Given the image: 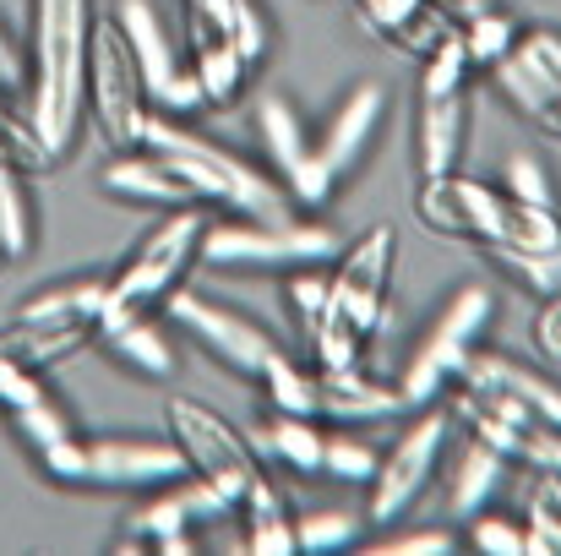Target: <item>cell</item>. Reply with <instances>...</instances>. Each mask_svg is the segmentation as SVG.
<instances>
[{
  "label": "cell",
  "instance_id": "cell-17",
  "mask_svg": "<svg viewBox=\"0 0 561 556\" xmlns=\"http://www.w3.org/2000/svg\"><path fill=\"white\" fill-rule=\"evenodd\" d=\"M381 121H387V88H381V82H360V88H350V93L339 99V110H333L328 126L317 132V159H322V170L339 185L366 164Z\"/></svg>",
  "mask_w": 561,
  "mask_h": 556
},
{
  "label": "cell",
  "instance_id": "cell-3",
  "mask_svg": "<svg viewBox=\"0 0 561 556\" xmlns=\"http://www.w3.org/2000/svg\"><path fill=\"white\" fill-rule=\"evenodd\" d=\"M148 148L164 154L181 181L196 191L202 207H218V213H234V218H289V196L273 175H262L256 164H245L234 148L191 132L181 115H159L148 121Z\"/></svg>",
  "mask_w": 561,
  "mask_h": 556
},
{
  "label": "cell",
  "instance_id": "cell-34",
  "mask_svg": "<svg viewBox=\"0 0 561 556\" xmlns=\"http://www.w3.org/2000/svg\"><path fill=\"white\" fill-rule=\"evenodd\" d=\"M360 541V519L344 513V508H311V513H295V546L306 556H333L350 552Z\"/></svg>",
  "mask_w": 561,
  "mask_h": 556
},
{
  "label": "cell",
  "instance_id": "cell-36",
  "mask_svg": "<svg viewBox=\"0 0 561 556\" xmlns=\"http://www.w3.org/2000/svg\"><path fill=\"white\" fill-rule=\"evenodd\" d=\"M5 420H11V431L22 436V447H27L33 458H44L49 447H60L66 436H77L71 415H66L55 398H44V404H27V409H16V415H5Z\"/></svg>",
  "mask_w": 561,
  "mask_h": 556
},
{
  "label": "cell",
  "instance_id": "cell-42",
  "mask_svg": "<svg viewBox=\"0 0 561 556\" xmlns=\"http://www.w3.org/2000/svg\"><path fill=\"white\" fill-rule=\"evenodd\" d=\"M229 27H234V44H240V55L251 60V66H262L267 55H273V16H267V5L262 0H234V16H229Z\"/></svg>",
  "mask_w": 561,
  "mask_h": 556
},
{
  "label": "cell",
  "instance_id": "cell-2",
  "mask_svg": "<svg viewBox=\"0 0 561 556\" xmlns=\"http://www.w3.org/2000/svg\"><path fill=\"white\" fill-rule=\"evenodd\" d=\"M392 262H398L392 224H371L366 235L344 240V251L328 262V306H322V322L311 333V355L322 371L366 361V344L387 317Z\"/></svg>",
  "mask_w": 561,
  "mask_h": 556
},
{
  "label": "cell",
  "instance_id": "cell-12",
  "mask_svg": "<svg viewBox=\"0 0 561 556\" xmlns=\"http://www.w3.org/2000/svg\"><path fill=\"white\" fill-rule=\"evenodd\" d=\"M256 137H262V154L273 164V181L284 185L289 202H300L306 213L328 207L339 181L322 170L317 159V132L306 126V115L295 110L289 93H262L256 99Z\"/></svg>",
  "mask_w": 561,
  "mask_h": 556
},
{
  "label": "cell",
  "instance_id": "cell-25",
  "mask_svg": "<svg viewBox=\"0 0 561 556\" xmlns=\"http://www.w3.org/2000/svg\"><path fill=\"white\" fill-rule=\"evenodd\" d=\"M507 469L513 464L496 447H485V442L469 436V447L453 458V475H447V513L453 519H474L480 508H491L496 491H502V480H507Z\"/></svg>",
  "mask_w": 561,
  "mask_h": 556
},
{
  "label": "cell",
  "instance_id": "cell-37",
  "mask_svg": "<svg viewBox=\"0 0 561 556\" xmlns=\"http://www.w3.org/2000/svg\"><path fill=\"white\" fill-rule=\"evenodd\" d=\"M284 300H289V322H295L300 344H311V333L322 322V306H328V268L284 273Z\"/></svg>",
  "mask_w": 561,
  "mask_h": 556
},
{
  "label": "cell",
  "instance_id": "cell-32",
  "mask_svg": "<svg viewBox=\"0 0 561 556\" xmlns=\"http://www.w3.org/2000/svg\"><path fill=\"white\" fill-rule=\"evenodd\" d=\"M322 436L328 431L306 415H273L262 431V447L295 475H322Z\"/></svg>",
  "mask_w": 561,
  "mask_h": 556
},
{
  "label": "cell",
  "instance_id": "cell-23",
  "mask_svg": "<svg viewBox=\"0 0 561 556\" xmlns=\"http://www.w3.org/2000/svg\"><path fill=\"white\" fill-rule=\"evenodd\" d=\"M104 311H110V279L99 273H77L16 300V322H55V328H99Z\"/></svg>",
  "mask_w": 561,
  "mask_h": 556
},
{
  "label": "cell",
  "instance_id": "cell-6",
  "mask_svg": "<svg viewBox=\"0 0 561 556\" xmlns=\"http://www.w3.org/2000/svg\"><path fill=\"white\" fill-rule=\"evenodd\" d=\"M469 55L458 44V27L436 38L431 55H420V99H414V164L420 181L453 175L469 137Z\"/></svg>",
  "mask_w": 561,
  "mask_h": 556
},
{
  "label": "cell",
  "instance_id": "cell-5",
  "mask_svg": "<svg viewBox=\"0 0 561 556\" xmlns=\"http://www.w3.org/2000/svg\"><path fill=\"white\" fill-rule=\"evenodd\" d=\"M491 317H496V295H491V284H480V279L458 284V290L436 306L431 328L420 333V344L409 350V361L398 371V393H403L409 409H425V404L447 398V387L458 382V371L469 366V355L480 350Z\"/></svg>",
  "mask_w": 561,
  "mask_h": 556
},
{
  "label": "cell",
  "instance_id": "cell-21",
  "mask_svg": "<svg viewBox=\"0 0 561 556\" xmlns=\"http://www.w3.org/2000/svg\"><path fill=\"white\" fill-rule=\"evenodd\" d=\"M317 376H322V420H333V425H376V420H392L409 409L398 382H381L366 366H317Z\"/></svg>",
  "mask_w": 561,
  "mask_h": 556
},
{
  "label": "cell",
  "instance_id": "cell-15",
  "mask_svg": "<svg viewBox=\"0 0 561 556\" xmlns=\"http://www.w3.org/2000/svg\"><path fill=\"white\" fill-rule=\"evenodd\" d=\"M186 475V458L175 442L159 436H88L82 442V486L93 491H142L170 486Z\"/></svg>",
  "mask_w": 561,
  "mask_h": 556
},
{
  "label": "cell",
  "instance_id": "cell-14",
  "mask_svg": "<svg viewBox=\"0 0 561 556\" xmlns=\"http://www.w3.org/2000/svg\"><path fill=\"white\" fill-rule=\"evenodd\" d=\"M502 202L507 191L496 181H474V175H431L414 185V218L442 235V240H469V246H491L496 224H502Z\"/></svg>",
  "mask_w": 561,
  "mask_h": 556
},
{
  "label": "cell",
  "instance_id": "cell-19",
  "mask_svg": "<svg viewBox=\"0 0 561 556\" xmlns=\"http://www.w3.org/2000/svg\"><path fill=\"white\" fill-rule=\"evenodd\" d=\"M458 387L513 398V404H518V409H529L535 420H551V425H561V387L551 382V376H540L535 366H524L518 355H502V350H474V355H469V366L458 371Z\"/></svg>",
  "mask_w": 561,
  "mask_h": 556
},
{
  "label": "cell",
  "instance_id": "cell-1",
  "mask_svg": "<svg viewBox=\"0 0 561 556\" xmlns=\"http://www.w3.org/2000/svg\"><path fill=\"white\" fill-rule=\"evenodd\" d=\"M93 0H27V121L49 170L77 148L88 115V55H93Z\"/></svg>",
  "mask_w": 561,
  "mask_h": 556
},
{
  "label": "cell",
  "instance_id": "cell-10",
  "mask_svg": "<svg viewBox=\"0 0 561 556\" xmlns=\"http://www.w3.org/2000/svg\"><path fill=\"white\" fill-rule=\"evenodd\" d=\"M164 425H170V442H175L181 458H186V475L207 480L218 497H229V502L240 508L245 486H251L256 469H262V458H256V447L245 442V431H240L234 420H224V415H218L213 404H202V398H170V404H164Z\"/></svg>",
  "mask_w": 561,
  "mask_h": 556
},
{
  "label": "cell",
  "instance_id": "cell-43",
  "mask_svg": "<svg viewBox=\"0 0 561 556\" xmlns=\"http://www.w3.org/2000/svg\"><path fill=\"white\" fill-rule=\"evenodd\" d=\"M44 398H55L49 382H44V371L0 355V409H5V415H16V409H27V404H44Z\"/></svg>",
  "mask_w": 561,
  "mask_h": 556
},
{
  "label": "cell",
  "instance_id": "cell-35",
  "mask_svg": "<svg viewBox=\"0 0 561 556\" xmlns=\"http://www.w3.org/2000/svg\"><path fill=\"white\" fill-rule=\"evenodd\" d=\"M376 464H381V453L355 436V425H339L322 436V475H333L344 486H371Z\"/></svg>",
  "mask_w": 561,
  "mask_h": 556
},
{
  "label": "cell",
  "instance_id": "cell-22",
  "mask_svg": "<svg viewBox=\"0 0 561 556\" xmlns=\"http://www.w3.org/2000/svg\"><path fill=\"white\" fill-rule=\"evenodd\" d=\"M355 16L381 44L403 55H431L442 33H453V16L442 0H355Z\"/></svg>",
  "mask_w": 561,
  "mask_h": 556
},
{
  "label": "cell",
  "instance_id": "cell-45",
  "mask_svg": "<svg viewBox=\"0 0 561 556\" xmlns=\"http://www.w3.org/2000/svg\"><path fill=\"white\" fill-rule=\"evenodd\" d=\"M376 552H387V556H447V552H458V541H453L447 530H414V535L381 541Z\"/></svg>",
  "mask_w": 561,
  "mask_h": 556
},
{
  "label": "cell",
  "instance_id": "cell-24",
  "mask_svg": "<svg viewBox=\"0 0 561 556\" xmlns=\"http://www.w3.org/2000/svg\"><path fill=\"white\" fill-rule=\"evenodd\" d=\"M240 519H245V552L251 556H295V513H289V502H284V486L267 475V469H256V480L245 486V497H240V508H234Z\"/></svg>",
  "mask_w": 561,
  "mask_h": 556
},
{
  "label": "cell",
  "instance_id": "cell-31",
  "mask_svg": "<svg viewBox=\"0 0 561 556\" xmlns=\"http://www.w3.org/2000/svg\"><path fill=\"white\" fill-rule=\"evenodd\" d=\"M262 398L273 415H306V420H322V376L311 366H300L295 355H278L273 366L256 376Z\"/></svg>",
  "mask_w": 561,
  "mask_h": 556
},
{
  "label": "cell",
  "instance_id": "cell-4",
  "mask_svg": "<svg viewBox=\"0 0 561 556\" xmlns=\"http://www.w3.org/2000/svg\"><path fill=\"white\" fill-rule=\"evenodd\" d=\"M344 251V235L306 218H234L207 224L202 235V268L213 273H300L328 268Z\"/></svg>",
  "mask_w": 561,
  "mask_h": 556
},
{
  "label": "cell",
  "instance_id": "cell-8",
  "mask_svg": "<svg viewBox=\"0 0 561 556\" xmlns=\"http://www.w3.org/2000/svg\"><path fill=\"white\" fill-rule=\"evenodd\" d=\"M447 436H453V409H442V404L414 409V420L398 431V442L381 453L371 475V502H366L371 530H398L420 508V497L431 491V480L447 458Z\"/></svg>",
  "mask_w": 561,
  "mask_h": 556
},
{
  "label": "cell",
  "instance_id": "cell-33",
  "mask_svg": "<svg viewBox=\"0 0 561 556\" xmlns=\"http://www.w3.org/2000/svg\"><path fill=\"white\" fill-rule=\"evenodd\" d=\"M524 535H529V556H561V475L557 469H529Z\"/></svg>",
  "mask_w": 561,
  "mask_h": 556
},
{
  "label": "cell",
  "instance_id": "cell-11",
  "mask_svg": "<svg viewBox=\"0 0 561 556\" xmlns=\"http://www.w3.org/2000/svg\"><path fill=\"white\" fill-rule=\"evenodd\" d=\"M164 317L186 333L191 344H202L224 371H234L245 382H256L284 355V344L262 322H251L245 311H234V306H224V300H213L202 290H186V284L164 295Z\"/></svg>",
  "mask_w": 561,
  "mask_h": 556
},
{
  "label": "cell",
  "instance_id": "cell-44",
  "mask_svg": "<svg viewBox=\"0 0 561 556\" xmlns=\"http://www.w3.org/2000/svg\"><path fill=\"white\" fill-rule=\"evenodd\" d=\"M529 339H535V355L546 366H561V290L540 295V311L529 322Z\"/></svg>",
  "mask_w": 561,
  "mask_h": 556
},
{
  "label": "cell",
  "instance_id": "cell-39",
  "mask_svg": "<svg viewBox=\"0 0 561 556\" xmlns=\"http://www.w3.org/2000/svg\"><path fill=\"white\" fill-rule=\"evenodd\" d=\"M502 191L507 196H518V202H535V207H557V181H551V170H546V159L540 154H507V164H502Z\"/></svg>",
  "mask_w": 561,
  "mask_h": 556
},
{
  "label": "cell",
  "instance_id": "cell-20",
  "mask_svg": "<svg viewBox=\"0 0 561 556\" xmlns=\"http://www.w3.org/2000/svg\"><path fill=\"white\" fill-rule=\"evenodd\" d=\"M99 185L121 202H142V207H191L196 191L181 181V170L153 154V148H131V154H110V164L99 170Z\"/></svg>",
  "mask_w": 561,
  "mask_h": 556
},
{
  "label": "cell",
  "instance_id": "cell-47",
  "mask_svg": "<svg viewBox=\"0 0 561 556\" xmlns=\"http://www.w3.org/2000/svg\"><path fill=\"white\" fill-rule=\"evenodd\" d=\"M540 126H546L551 137H561V104H557V110H546V115H540Z\"/></svg>",
  "mask_w": 561,
  "mask_h": 556
},
{
  "label": "cell",
  "instance_id": "cell-13",
  "mask_svg": "<svg viewBox=\"0 0 561 556\" xmlns=\"http://www.w3.org/2000/svg\"><path fill=\"white\" fill-rule=\"evenodd\" d=\"M115 27L126 33L131 55H137V71L148 82V99L159 115H191L202 110V88H196V71H191L186 49H175L164 16L153 0H115Z\"/></svg>",
  "mask_w": 561,
  "mask_h": 556
},
{
  "label": "cell",
  "instance_id": "cell-30",
  "mask_svg": "<svg viewBox=\"0 0 561 556\" xmlns=\"http://www.w3.org/2000/svg\"><path fill=\"white\" fill-rule=\"evenodd\" d=\"M480 251H561V213L507 196L502 202V224H496L491 246H480Z\"/></svg>",
  "mask_w": 561,
  "mask_h": 556
},
{
  "label": "cell",
  "instance_id": "cell-29",
  "mask_svg": "<svg viewBox=\"0 0 561 556\" xmlns=\"http://www.w3.org/2000/svg\"><path fill=\"white\" fill-rule=\"evenodd\" d=\"M33 235H38V218L27 196V170L0 159V273L33 257Z\"/></svg>",
  "mask_w": 561,
  "mask_h": 556
},
{
  "label": "cell",
  "instance_id": "cell-27",
  "mask_svg": "<svg viewBox=\"0 0 561 556\" xmlns=\"http://www.w3.org/2000/svg\"><path fill=\"white\" fill-rule=\"evenodd\" d=\"M453 27H458V44L469 55V71H491L513 49V38H518V16L502 11V5H491V0H463V11L453 16Z\"/></svg>",
  "mask_w": 561,
  "mask_h": 556
},
{
  "label": "cell",
  "instance_id": "cell-9",
  "mask_svg": "<svg viewBox=\"0 0 561 556\" xmlns=\"http://www.w3.org/2000/svg\"><path fill=\"white\" fill-rule=\"evenodd\" d=\"M202 235H207V207H164L159 224L131 246L121 273L110 279V306H159L170 290L186 284V273L202 262Z\"/></svg>",
  "mask_w": 561,
  "mask_h": 556
},
{
  "label": "cell",
  "instance_id": "cell-7",
  "mask_svg": "<svg viewBox=\"0 0 561 556\" xmlns=\"http://www.w3.org/2000/svg\"><path fill=\"white\" fill-rule=\"evenodd\" d=\"M88 115L93 132L110 154H131L148 148V121H153V99L148 82L137 71V55L126 44V33L110 22L93 27V55H88Z\"/></svg>",
  "mask_w": 561,
  "mask_h": 556
},
{
  "label": "cell",
  "instance_id": "cell-46",
  "mask_svg": "<svg viewBox=\"0 0 561 556\" xmlns=\"http://www.w3.org/2000/svg\"><path fill=\"white\" fill-rule=\"evenodd\" d=\"M0 93H16V71H11V55H5V38H0Z\"/></svg>",
  "mask_w": 561,
  "mask_h": 556
},
{
  "label": "cell",
  "instance_id": "cell-28",
  "mask_svg": "<svg viewBox=\"0 0 561 556\" xmlns=\"http://www.w3.org/2000/svg\"><path fill=\"white\" fill-rule=\"evenodd\" d=\"M82 344H93V328H55V322H16V317H11V328H0V355L33 371L71 361Z\"/></svg>",
  "mask_w": 561,
  "mask_h": 556
},
{
  "label": "cell",
  "instance_id": "cell-38",
  "mask_svg": "<svg viewBox=\"0 0 561 556\" xmlns=\"http://www.w3.org/2000/svg\"><path fill=\"white\" fill-rule=\"evenodd\" d=\"M0 159H11L22 170H49V159L38 148V132L27 121V104H16L11 93H0Z\"/></svg>",
  "mask_w": 561,
  "mask_h": 556
},
{
  "label": "cell",
  "instance_id": "cell-41",
  "mask_svg": "<svg viewBox=\"0 0 561 556\" xmlns=\"http://www.w3.org/2000/svg\"><path fill=\"white\" fill-rule=\"evenodd\" d=\"M491 262L535 295L561 290V251H491Z\"/></svg>",
  "mask_w": 561,
  "mask_h": 556
},
{
  "label": "cell",
  "instance_id": "cell-26",
  "mask_svg": "<svg viewBox=\"0 0 561 556\" xmlns=\"http://www.w3.org/2000/svg\"><path fill=\"white\" fill-rule=\"evenodd\" d=\"M186 60L202 88V110H229L240 99L251 60L240 55L234 38H186Z\"/></svg>",
  "mask_w": 561,
  "mask_h": 556
},
{
  "label": "cell",
  "instance_id": "cell-18",
  "mask_svg": "<svg viewBox=\"0 0 561 556\" xmlns=\"http://www.w3.org/2000/svg\"><path fill=\"white\" fill-rule=\"evenodd\" d=\"M93 344L110 361H121V366L137 371V376H153V382H164V376L181 371L175 339L164 333L159 317H148V306H110L99 317V328H93Z\"/></svg>",
  "mask_w": 561,
  "mask_h": 556
},
{
  "label": "cell",
  "instance_id": "cell-16",
  "mask_svg": "<svg viewBox=\"0 0 561 556\" xmlns=\"http://www.w3.org/2000/svg\"><path fill=\"white\" fill-rule=\"evenodd\" d=\"M496 88L507 93V104L529 121H540L546 110L561 104V27H518L513 49L491 66Z\"/></svg>",
  "mask_w": 561,
  "mask_h": 556
},
{
  "label": "cell",
  "instance_id": "cell-40",
  "mask_svg": "<svg viewBox=\"0 0 561 556\" xmlns=\"http://www.w3.org/2000/svg\"><path fill=\"white\" fill-rule=\"evenodd\" d=\"M469 552L480 556H529V535H524V519H507V513H474L469 519Z\"/></svg>",
  "mask_w": 561,
  "mask_h": 556
}]
</instances>
